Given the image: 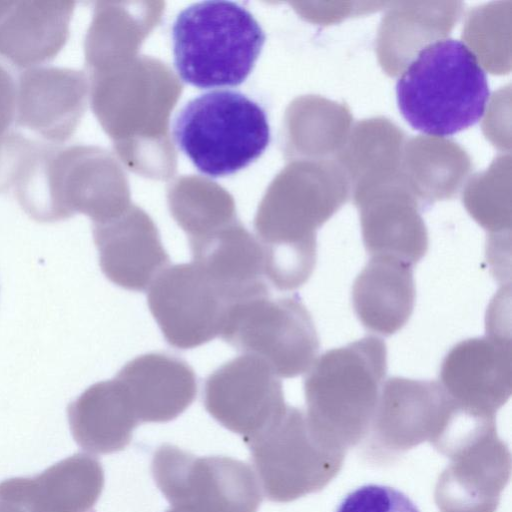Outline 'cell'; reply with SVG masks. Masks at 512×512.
<instances>
[{
  "mask_svg": "<svg viewBox=\"0 0 512 512\" xmlns=\"http://www.w3.org/2000/svg\"><path fill=\"white\" fill-rule=\"evenodd\" d=\"M489 96L487 76L475 53L453 38L423 47L396 83L405 120L414 129L439 137L476 124Z\"/></svg>",
  "mask_w": 512,
  "mask_h": 512,
  "instance_id": "6da1fadb",
  "label": "cell"
},
{
  "mask_svg": "<svg viewBox=\"0 0 512 512\" xmlns=\"http://www.w3.org/2000/svg\"><path fill=\"white\" fill-rule=\"evenodd\" d=\"M265 39L258 21L240 4L198 2L174 20V64L180 78L192 86H238L252 72Z\"/></svg>",
  "mask_w": 512,
  "mask_h": 512,
  "instance_id": "7a4b0ae2",
  "label": "cell"
},
{
  "mask_svg": "<svg viewBox=\"0 0 512 512\" xmlns=\"http://www.w3.org/2000/svg\"><path fill=\"white\" fill-rule=\"evenodd\" d=\"M173 138L202 174L232 175L257 160L270 143L264 108L234 90L201 94L176 115Z\"/></svg>",
  "mask_w": 512,
  "mask_h": 512,
  "instance_id": "3957f363",
  "label": "cell"
},
{
  "mask_svg": "<svg viewBox=\"0 0 512 512\" xmlns=\"http://www.w3.org/2000/svg\"><path fill=\"white\" fill-rule=\"evenodd\" d=\"M386 369V344L374 336L316 358L304 379L312 424L338 429L362 425L377 403Z\"/></svg>",
  "mask_w": 512,
  "mask_h": 512,
  "instance_id": "277c9868",
  "label": "cell"
},
{
  "mask_svg": "<svg viewBox=\"0 0 512 512\" xmlns=\"http://www.w3.org/2000/svg\"><path fill=\"white\" fill-rule=\"evenodd\" d=\"M219 336L235 350L263 359L282 378L306 373L319 349L312 317L297 295L232 303Z\"/></svg>",
  "mask_w": 512,
  "mask_h": 512,
  "instance_id": "5b68a950",
  "label": "cell"
},
{
  "mask_svg": "<svg viewBox=\"0 0 512 512\" xmlns=\"http://www.w3.org/2000/svg\"><path fill=\"white\" fill-rule=\"evenodd\" d=\"M152 474L171 505L167 512H257L262 502L254 471L230 457H197L164 444L153 455Z\"/></svg>",
  "mask_w": 512,
  "mask_h": 512,
  "instance_id": "8992f818",
  "label": "cell"
},
{
  "mask_svg": "<svg viewBox=\"0 0 512 512\" xmlns=\"http://www.w3.org/2000/svg\"><path fill=\"white\" fill-rule=\"evenodd\" d=\"M149 310L166 342L199 347L219 336L230 303L194 263L170 265L149 286Z\"/></svg>",
  "mask_w": 512,
  "mask_h": 512,
  "instance_id": "52a82bcc",
  "label": "cell"
},
{
  "mask_svg": "<svg viewBox=\"0 0 512 512\" xmlns=\"http://www.w3.org/2000/svg\"><path fill=\"white\" fill-rule=\"evenodd\" d=\"M203 404L217 422L243 438L262 430L287 406L279 377L250 354L225 362L206 378Z\"/></svg>",
  "mask_w": 512,
  "mask_h": 512,
  "instance_id": "ba28073f",
  "label": "cell"
},
{
  "mask_svg": "<svg viewBox=\"0 0 512 512\" xmlns=\"http://www.w3.org/2000/svg\"><path fill=\"white\" fill-rule=\"evenodd\" d=\"M439 383L457 405L491 411L503 405L512 390V350L509 334H489L463 340L444 357Z\"/></svg>",
  "mask_w": 512,
  "mask_h": 512,
  "instance_id": "9c48e42d",
  "label": "cell"
},
{
  "mask_svg": "<svg viewBox=\"0 0 512 512\" xmlns=\"http://www.w3.org/2000/svg\"><path fill=\"white\" fill-rule=\"evenodd\" d=\"M103 487L99 460L75 453L34 476L0 482V500L21 512H90Z\"/></svg>",
  "mask_w": 512,
  "mask_h": 512,
  "instance_id": "30bf717a",
  "label": "cell"
},
{
  "mask_svg": "<svg viewBox=\"0 0 512 512\" xmlns=\"http://www.w3.org/2000/svg\"><path fill=\"white\" fill-rule=\"evenodd\" d=\"M243 440L269 500L286 502L305 492L310 467L300 410L286 406L266 427Z\"/></svg>",
  "mask_w": 512,
  "mask_h": 512,
  "instance_id": "8fae6325",
  "label": "cell"
},
{
  "mask_svg": "<svg viewBox=\"0 0 512 512\" xmlns=\"http://www.w3.org/2000/svg\"><path fill=\"white\" fill-rule=\"evenodd\" d=\"M116 379L126 390L140 423L177 418L195 400L197 377L182 358L163 352L139 355L127 362Z\"/></svg>",
  "mask_w": 512,
  "mask_h": 512,
  "instance_id": "7c38bea8",
  "label": "cell"
},
{
  "mask_svg": "<svg viewBox=\"0 0 512 512\" xmlns=\"http://www.w3.org/2000/svg\"><path fill=\"white\" fill-rule=\"evenodd\" d=\"M415 295L413 266L391 257H371L352 286L356 316L367 330L381 336H391L406 325Z\"/></svg>",
  "mask_w": 512,
  "mask_h": 512,
  "instance_id": "4fadbf2b",
  "label": "cell"
},
{
  "mask_svg": "<svg viewBox=\"0 0 512 512\" xmlns=\"http://www.w3.org/2000/svg\"><path fill=\"white\" fill-rule=\"evenodd\" d=\"M192 263L219 288L230 304L269 295L264 257L245 230L208 234L190 241Z\"/></svg>",
  "mask_w": 512,
  "mask_h": 512,
  "instance_id": "5bb4252c",
  "label": "cell"
},
{
  "mask_svg": "<svg viewBox=\"0 0 512 512\" xmlns=\"http://www.w3.org/2000/svg\"><path fill=\"white\" fill-rule=\"evenodd\" d=\"M69 422L78 446L95 454L125 449L140 424L126 390L117 379L92 387L70 409Z\"/></svg>",
  "mask_w": 512,
  "mask_h": 512,
  "instance_id": "9a60e30c",
  "label": "cell"
},
{
  "mask_svg": "<svg viewBox=\"0 0 512 512\" xmlns=\"http://www.w3.org/2000/svg\"><path fill=\"white\" fill-rule=\"evenodd\" d=\"M100 252L106 276L130 291H145L170 263L159 235L146 222L129 223L104 237Z\"/></svg>",
  "mask_w": 512,
  "mask_h": 512,
  "instance_id": "2e32d148",
  "label": "cell"
},
{
  "mask_svg": "<svg viewBox=\"0 0 512 512\" xmlns=\"http://www.w3.org/2000/svg\"><path fill=\"white\" fill-rule=\"evenodd\" d=\"M335 512H420L402 491L380 484H366L349 492Z\"/></svg>",
  "mask_w": 512,
  "mask_h": 512,
  "instance_id": "e0dca14e",
  "label": "cell"
},
{
  "mask_svg": "<svg viewBox=\"0 0 512 512\" xmlns=\"http://www.w3.org/2000/svg\"><path fill=\"white\" fill-rule=\"evenodd\" d=\"M0 512H21L18 508L15 506L0 500Z\"/></svg>",
  "mask_w": 512,
  "mask_h": 512,
  "instance_id": "ac0fdd59",
  "label": "cell"
}]
</instances>
